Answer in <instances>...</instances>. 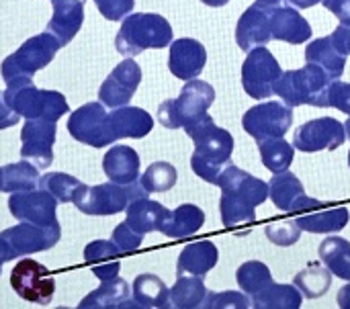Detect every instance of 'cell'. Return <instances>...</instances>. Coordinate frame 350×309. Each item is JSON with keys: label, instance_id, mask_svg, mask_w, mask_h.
I'll return each instance as SVG.
<instances>
[{"label": "cell", "instance_id": "cell-1", "mask_svg": "<svg viewBox=\"0 0 350 309\" xmlns=\"http://www.w3.org/2000/svg\"><path fill=\"white\" fill-rule=\"evenodd\" d=\"M174 41L168 18L156 12H131L123 18L115 37V47L125 57H135L146 49H164Z\"/></svg>", "mask_w": 350, "mask_h": 309}, {"label": "cell", "instance_id": "cell-2", "mask_svg": "<svg viewBox=\"0 0 350 309\" xmlns=\"http://www.w3.org/2000/svg\"><path fill=\"white\" fill-rule=\"evenodd\" d=\"M6 105L25 119L59 121L68 111V100L57 90H41L33 84V78H18L6 84L2 90Z\"/></svg>", "mask_w": 350, "mask_h": 309}, {"label": "cell", "instance_id": "cell-3", "mask_svg": "<svg viewBox=\"0 0 350 309\" xmlns=\"http://www.w3.org/2000/svg\"><path fill=\"white\" fill-rule=\"evenodd\" d=\"M215 100V88L205 80H187L176 98H168L158 107V121L166 129L187 127L203 119Z\"/></svg>", "mask_w": 350, "mask_h": 309}, {"label": "cell", "instance_id": "cell-4", "mask_svg": "<svg viewBox=\"0 0 350 309\" xmlns=\"http://www.w3.org/2000/svg\"><path fill=\"white\" fill-rule=\"evenodd\" d=\"M332 78L316 64H306L299 70H287L275 84V94L283 98L289 107H326V88Z\"/></svg>", "mask_w": 350, "mask_h": 309}, {"label": "cell", "instance_id": "cell-5", "mask_svg": "<svg viewBox=\"0 0 350 309\" xmlns=\"http://www.w3.org/2000/svg\"><path fill=\"white\" fill-rule=\"evenodd\" d=\"M59 49L62 45L51 33L43 31L39 35H33L0 64V76L4 84L18 80V78H33L35 72L51 64V59L55 57Z\"/></svg>", "mask_w": 350, "mask_h": 309}, {"label": "cell", "instance_id": "cell-6", "mask_svg": "<svg viewBox=\"0 0 350 309\" xmlns=\"http://www.w3.org/2000/svg\"><path fill=\"white\" fill-rule=\"evenodd\" d=\"M150 193L144 189L139 178L131 185L103 183L94 187H86L80 197L74 201L80 213L84 215H117L127 209V205L135 199H144Z\"/></svg>", "mask_w": 350, "mask_h": 309}, {"label": "cell", "instance_id": "cell-7", "mask_svg": "<svg viewBox=\"0 0 350 309\" xmlns=\"http://www.w3.org/2000/svg\"><path fill=\"white\" fill-rule=\"evenodd\" d=\"M68 133L76 142L90 146V148H105V146L117 142V137L111 129L109 113L100 100L86 103L80 109H76L68 119Z\"/></svg>", "mask_w": 350, "mask_h": 309}, {"label": "cell", "instance_id": "cell-8", "mask_svg": "<svg viewBox=\"0 0 350 309\" xmlns=\"http://www.w3.org/2000/svg\"><path fill=\"white\" fill-rule=\"evenodd\" d=\"M283 70L275 55L265 47L258 45L248 51L242 64V86L248 96L256 100H265L275 94V84L281 78Z\"/></svg>", "mask_w": 350, "mask_h": 309}, {"label": "cell", "instance_id": "cell-9", "mask_svg": "<svg viewBox=\"0 0 350 309\" xmlns=\"http://www.w3.org/2000/svg\"><path fill=\"white\" fill-rule=\"evenodd\" d=\"M293 125V111L285 103L267 100L252 109H248L242 117L244 131L258 142L285 137V133Z\"/></svg>", "mask_w": 350, "mask_h": 309}, {"label": "cell", "instance_id": "cell-10", "mask_svg": "<svg viewBox=\"0 0 350 309\" xmlns=\"http://www.w3.org/2000/svg\"><path fill=\"white\" fill-rule=\"evenodd\" d=\"M10 287L14 293L35 306H49L55 293V279L41 263L23 258L10 271Z\"/></svg>", "mask_w": 350, "mask_h": 309}, {"label": "cell", "instance_id": "cell-11", "mask_svg": "<svg viewBox=\"0 0 350 309\" xmlns=\"http://www.w3.org/2000/svg\"><path fill=\"white\" fill-rule=\"evenodd\" d=\"M187 135L193 139L195 144V152L205 156L211 162L217 164H228L232 162V154H234V137L228 129L215 125L213 117L207 113L203 119L191 123L185 127Z\"/></svg>", "mask_w": 350, "mask_h": 309}, {"label": "cell", "instance_id": "cell-12", "mask_svg": "<svg viewBox=\"0 0 350 309\" xmlns=\"http://www.w3.org/2000/svg\"><path fill=\"white\" fill-rule=\"evenodd\" d=\"M347 142L345 123L334 117H318L304 123L293 135V148L304 154L338 150Z\"/></svg>", "mask_w": 350, "mask_h": 309}, {"label": "cell", "instance_id": "cell-13", "mask_svg": "<svg viewBox=\"0 0 350 309\" xmlns=\"http://www.w3.org/2000/svg\"><path fill=\"white\" fill-rule=\"evenodd\" d=\"M8 209H10L12 217L18 221H29V224L41 226V228H51V226L59 224L57 215H55L57 199L43 189L10 193Z\"/></svg>", "mask_w": 350, "mask_h": 309}, {"label": "cell", "instance_id": "cell-14", "mask_svg": "<svg viewBox=\"0 0 350 309\" xmlns=\"http://www.w3.org/2000/svg\"><path fill=\"white\" fill-rule=\"evenodd\" d=\"M55 121L27 119L21 129V158L33 162L39 170H47L53 162Z\"/></svg>", "mask_w": 350, "mask_h": 309}, {"label": "cell", "instance_id": "cell-15", "mask_svg": "<svg viewBox=\"0 0 350 309\" xmlns=\"http://www.w3.org/2000/svg\"><path fill=\"white\" fill-rule=\"evenodd\" d=\"M139 82H142V68L135 59L127 57L121 64H117L113 72L105 78L98 90V100L109 109L125 107L133 98Z\"/></svg>", "mask_w": 350, "mask_h": 309}, {"label": "cell", "instance_id": "cell-16", "mask_svg": "<svg viewBox=\"0 0 350 309\" xmlns=\"http://www.w3.org/2000/svg\"><path fill=\"white\" fill-rule=\"evenodd\" d=\"M0 238H4L8 242V246L12 248V252L18 256H27V254H35V252H43L53 248L59 238H62V226L55 224L51 228H41L29 221H21L14 228H8L0 234Z\"/></svg>", "mask_w": 350, "mask_h": 309}, {"label": "cell", "instance_id": "cell-17", "mask_svg": "<svg viewBox=\"0 0 350 309\" xmlns=\"http://www.w3.org/2000/svg\"><path fill=\"white\" fill-rule=\"evenodd\" d=\"M207 64V49L201 41L191 37H180L170 43L168 51V70L180 80L197 78Z\"/></svg>", "mask_w": 350, "mask_h": 309}, {"label": "cell", "instance_id": "cell-18", "mask_svg": "<svg viewBox=\"0 0 350 309\" xmlns=\"http://www.w3.org/2000/svg\"><path fill=\"white\" fill-rule=\"evenodd\" d=\"M273 39L271 31V18H269V8L260 4L248 6L242 16L238 18L236 25V43L242 51H250L258 45H267Z\"/></svg>", "mask_w": 350, "mask_h": 309}, {"label": "cell", "instance_id": "cell-19", "mask_svg": "<svg viewBox=\"0 0 350 309\" xmlns=\"http://www.w3.org/2000/svg\"><path fill=\"white\" fill-rule=\"evenodd\" d=\"M51 18L45 27L66 47L84 23V0H51Z\"/></svg>", "mask_w": 350, "mask_h": 309}, {"label": "cell", "instance_id": "cell-20", "mask_svg": "<svg viewBox=\"0 0 350 309\" xmlns=\"http://www.w3.org/2000/svg\"><path fill=\"white\" fill-rule=\"evenodd\" d=\"M269 18H271L273 39H277V41L299 45V43H306L312 39V27H310L308 18L293 6L269 8Z\"/></svg>", "mask_w": 350, "mask_h": 309}, {"label": "cell", "instance_id": "cell-21", "mask_svg": "<svg viewBox=\"0 0 350 309\" xmlns=\"http://www.w3.org/2000/svg\"><path fill=\"white\" fill-rule=\"evenodd\" d=\"M111 129L117 139H142L154 127V117L139 107H117L109 113Z\"/></svg>", "mask_w": 350, "mask_h": 309}, {"label": "cell", "instance_id": "cell-22", "mask_svg": "<svg viewBox=\"0 0 350 309\" xmlns=\"http://www.w3.org/2000/svg\"><path fill=\"white\" fill-rule=\"evenodd\" d=\"M139 154L123 144H115L103 158V170L111 183L131 185L139 178Z\"/></svg>", "mask_w": 350, "mask_h": 309}, {"label": "cell", "instance_id": "cell-23", "mask_svg": "<svg viewBox=\"0 0 350 309\" xmlns=\"http://www.w3.org/2000/svg\"><path fill=\"white\" fill-rule=\"evenodd\" d=\"M219 260V250L213 242L209 240H201V242H193V244H187L178 256V263H176V275L183 277V275H197V277H203L215 269Z\"/></svg>", "mask_w": 350, "mask_h": 309}, {"label": "cell", "instance_id": "cell-24", "mask_svg": "<svg viewBox=\"0 0 350 309\" xmlns=\"http://www.w3.org/2000/svg\"><path fill=\"white\" fill-rule=\"evenodd\" d=\"M125 213H127L125 221L129 224V228L135 230L137 234L146 236V234H152V232H160V228L166 221L170 209H166L158 201H152V199L144 197V199L131 201L127 205Z\"/></svg>", "mask_w": 350, "mask_h": 309}, {"label": "cell", "instance_id": "cell-25", "mask_svg": "<svg viewBox=\"0 0 350 309\" xmlns=\"http://www.w3.org/2000/svg\"><path fill=\"white\" fill-rule=\"evenodd\" d=\"M80 309H105V308H139L133 297H129V285L125 279L115 277L109 281H100V287L88 293L82 301Z\"/></svg>", "mask_w": 350, "mask_h": 309}, {"label": "cell", "instance_id": "cell-26", "mask_svg": "<svg viewBox=\"0 0 350 309\" xmlns=\"http://www.w3.org/2000/svg\"><path fill=\"white\" fill-rule=\"evenodd\" d=\"M205 224V213L201 207L193 205V203H185L176 209H172L166 217V221L162 224L160 232L166 238L172 240H183V238H191L195 236Z\"/></svg>", "mask_w": 350, "mask_h": 309}, {"label": "cell", "instance_id": "cell-27", "mask_svg": "<svg viewBox=\"0 0 350 309\" xmlns=\"http://www.w3.org/2000/svg\"><path fill=\"white\" fill-rule=\"evenodd\" d=\"M306 62L320 66L322 70H326V74L332 80H338L345 72L347 55L334 45L332 37H320V39H314L312 43H308Z\"/></svg>", "mask_w": 350, "mask_h": 309}, {"label": "cell", "instance_id": "cell-28", "mask_svg": "<svg viewBox=\"0 0 350 309\" xmlns=\"http://www.w3.org/2000/svg\"><path fill=\"white\" fill-rule=\"evenodd\" d=\"M131 297L139 308H172L170 306V289L166 283L150 273L137 275L131 285Z\"/></svg>", "mask_w": 350, "mask_h": 309}, {"label": "cell", "instance_id": "cell-29", "mask_svg": "<svg viewBox=\"0 0 350 309\" xmlns=\"http://www.w3.org/2000/svg\"><path fill=\"white\" fill-rule=\"evenodd\" d=\"M350 213L347 207H334L326 211H314V213H301L295 221L301 228V232L310 234H336L347 228Z\"/></svg>", "mask_w": 350, "mask_h": 309}, {"label": "cell", "instance_id": "cell-30", "mask_svg": "<svg viewBox=\"0 0 350 309\" xmlns=\"http://www.w3.org/2000/svg\"><path fill=\"white\" fill-rule=\"evenodd\" d=\"M320 260L330 269V273L350 283V242L340 236H328L320 244Z\"/></svg>", "mask_w": 350, "mask_h": 309}, {"label": "cell", "instance_id": "cell-31", "mask_svg": "<svg viewBox=\"0 0 350 309\" xmlns=\"http://www.w3.org/2000/svg\"><path fill=\"white\" fill-rule=\"evenodd\" d=\"M304 301L301 291L291 285H279L271 283L267 289H262L258 295L252 297V308L256 309H299Z\"/></svg>", "mask_w": 350, "mask_h": 309}, {"label": "cell", "instance_id": "cell-32", "mask_svg": "<svg viewBox=\"0 0 350 309\" xmlns=\"http://www.w3.org/2000/svg\"><path fill=\"white\" fill-rule=\"evenodd\" d=\"M207 297V287L203 277L197 275H183L176 279V283L170 287V306L178 309L203 308V301Z\"/></svg>", "mask_w": 350, "mask_h": 309}, {"label": "cell", "instance_id": "cell-33", "mask_svg": "<svg viewBox=\"0 0 350 309\" xmlns=\"http://www.w3.org/2000/svg\"><path fill=\"white\" fill-rule=\"evenodd\" d=\"M39 189V168L29 160H18L2 168V191L0 193H18Z\"/></svg>", "mask_w": 350, "mask_h": 309}, {"label": "cell", "instance_id": "cell-34", "mask_svg": "<svg viewBox=\"0 0 350 309\" xmlns=\"http://www.w3.org/2000/svg\"><path fill=\"white\" fill-rule=\"evenodd\" d=\"M304 193H306L304 183L291 170L275 172L271 183H269V197L277 205V209H281V211H291L293 201Z\"/></svg>", "mask_w": 350, "mask_h": 309}, {"label": "cell", "instance_id": "cell-35", "mask_svg": "<svg viewBox=\"0 0 350 309\" xmlns=\"http://www.w3.org/2000/svg\"><path fill=\"white\" fill-rule=\"evenodd\" d=\"M293 285L301 291V295L306 299H320L332 287V273L328 267L310 265L308 269H304L295 275Z\"/></svg>", "mask_w": 350, "mask_h": 309}, {"label": "cell", "instance_id": "cell-36", "mask_svg": "<svg viewBox=\"0 0 350 309\" xmlns=\"http://www.w3.org/2000/svg\"><path fill=\"white\" fill-rule=\"evenodd\" d=\"M39 189L53 195L57 203H74L86 185L66 172H47L39 178Z\"/></svg>", "mask_w": 350, "mask_h": 309}, {"label": "cell", "instance_id": "cell-37", "mask_svg": "<svg viewBox=\"0 0 350 309\" xmlns=\"http://www.w3.org/2000/svg\"><path fill=\"white\" fill-rule=\"evenodd\" d=\"M236 281H238V287L252 299L254 295H258L262 289H267L273 283V275L265 263L248 260L240 265V269L236 271Z\"/></svg>", "mask_w": 350, "mask_h": 309}, {"label": "cell", "instance_id": "cell-38", "mask_svg": "<svg viewBox=\"0 0 350 309\" xmlns=\"http://www.w3.org/2000/svg\"><path fill=\"white\" fill-rule=\"evenodd\" d=\"M258 150H260V158H262L265 168H269L273 174L289 170V166L293 164L295 148L289 142H285V137L258 142Z\"/></svg>", "mask_w": 350, "mask_h": 309}, {"label": "cell", "instance_id": "cell-39", "mask_svg": "<svg viewBox=\"0 0 350 309\" xmlns=\"http://www.w3.org/2000/svg\"><path fill=\"white\" fill-rule=\"evenodd\" d=\"M178 180V172L170 162H154L146 168L144 174H139V183L148 193H166L174 189Z\"/></svg>", "mask_w": 350, "mask_h": 309}, {"label": "cell", "instance_id": "cell-40", "mask_svg": "<svg viewBox=\"0 0 350 309\" xmlns=\"http://www.w3.org/2000/svg\"><path fill=\"white\" fill-rule=\"evenodd\" d=\"M219 213H221V224L226 228H236V226H246L256 219V207L250 203H244L232 195L221 193L219 199Z\"/></svg>", "mask_w": 350, "mask_h": 309}, {"label": "cell", "instance_id": "cell-41", "mask_svg": "<svg viewBox=\"0 0 350 309\" xmlns=\"http://www.w3.org/2000/svg\"><path fill=\"white\" fill-rule=\"evenodd\" d=\"M265 234H267L269 242H273L275 246H293L301 238V228L293 219L275 221V224H269L265 228Z\"/></svg>", "mask_w": 350, "mask_h": 309}, {"label": "cell", "instance_id": "cell-42", "mask_svg": "<svg viewBox=\"0 0 350 309\" xmlns=\"http://www.w3.org/2000/svg\"><path fill=\"white\" fill-rule=\"evenodd\" d=\"M203 308L207 309H248L252 308L250 295L244 291H221V293H207Z\"/></svg>", "mask_w": 350, "mask_h": 309}, {"label": "cell", "instance_id": "cell-43", "mask_svg": "<svg viewBox=\"0 0 350 309\" xmlns=\"http://www.w3.org/2000/svg\"><path fill=\"white\" fill-rule=\"evenodd\" d=\"M117 256H121V250L113 240H94L84 248V263L90 267L117 260Z\"/></svg>", "mask_w": 350, "mask_h": 309}, {"label": "cell", "instance_id": "cell-44", "mask_svg": "<svg viewBox=\"0 0 350 309\" xmlns=\"http://www.w3.org/2000/svg\"><path fill=\"white\" fill-rule=\"evenodd\" d=\"M228 164H230V162H228ZM228 164L211 162V160H207L205 156H201V154H197V152H193V156H191V168H193V172H195L199 178H203L205 183L215 185V187H217L219 176H221V172H224V168H226Z\"/></svg>", "mask_w": 350, "mask_h": 309}, {"label": "cell", "instance_id": "cell-45", "mask_svg": "<svg viewBox=\"0 0 350 309\" xmlns=\"http://www.w3.org/2000/svg\"><path fill=\"white\" fill-rule=\"evenodd\" d=\"M326 107H334L350 117V82L332 80L326 88Z\"/></svg>", "mask_w": 350, "mask_h": 309}, {"label": "cell", "instance_id": "cell-46", "mask_svg": "<svg viewBox=\"0 0 350 309\" xmlns=\"http://www.w3.org/2000/svg\"><path fill=\"white\" fill-rule=\"evenodd\" d=\"M111 240L117 244V248L121 250V254H131V252L139 250V246L144 242V236L137 234L135 230H131L127 221H123V224H119L113 230V238Z\"/></svg>", "mask_w": 350, "mask_h": 309}, {"label": "cell", "instance_id": "cell-47", "mask_svg": "<svg viewBox=\"0 0 350 309\" xmlns=\"http://www.w3.org/2000/svg\"><path fill=\"white\" fill-rule=\"evenodd\" d=\"M94 4L107 21H123L127 14H131L135 0H94Z\"/></svg>", "mask_w": 350, "mask_h": 309}, {"label": "cell", "instance_id": "cell-48", "mask_svg": "<svg viewBox=\"0 0 350 309\" xmlns=\"http://www.w3.org/2000/svg\"><path fill=\"white\" fill-rule=\"evenodd\" d=\"M330 37H332L334 45H336L345 55H350V16L340 21V25L334 29V33H332Z\"/></svg>", "mask_w": 350, "mask_h": 309}, {"label": "cell", "instance_id": "cell-49", "mask_svg": "<svg viewBox=\"0 0 350 309\" xmlns=\"http://www.w3.org/2000/svg\"><path fill=\"white\" fill-rule=\"evenodd\" d=\"M119 260H111V263H103V265H94L92 267V273L98 281H109V279H115L119 277Z\"/></svg>", "mask_w": 350, "mask_h": 309}, {"label": "cell", "instance_id": "cell-50", "mask_svg": "<svg viewBox=\"0 0 350 309\" xmlns=\"http://www.w3.org/2000/svg\"><path fill=\"white\" fill-rule=\"evenodd\" d=\"M18 119H21V115H18L16 111H12V109L6 105L4 94H2V90H0V129H8V127L16 125Z\"/></svg>", "mask_w": 350, "mask_h": 309}, {"label": "cell", "instance_id": "cell-51", "mask_svg": "<svg viewBox=\"0 0 350 309\" xmlns=\"http://www.w3.org/2000/svg\"><path fill=\"white\" fill-rule=\"evenodd\" d=\"M324 205H326L324 201L312 199V197H308V195L304 193V195H299V197L293 201L291 211H293V213H297V215H301V213H306V211H314L316 207H324Z\"/></svg>", "mask_w": 350, "mask_h": 309}, {"label": "cell", "instance_id": "cell-52", "mask_svg": "<svg viewBox=\"0 0 350 309\" xmlns=\"http://www.w3.org/2000/svg\"><path fill=\"white\" fill-rule=\"evenodd\" d=\"M322 4L340 21L350 16V0H322Z\"/></svg>", "mask_w": 350, "mask_h": 309}, {"label": "cell", "instance_id": "cell-53", "mask_svg": "<svg viewBox=\"0 0 350 309\" xmlns=\"http://www.w3.org/2000/svg\"><path fill=\"white\" fill-rule=\"evenodd\" d=\"M14 258H16V254L12 252V248L8 246V242H6L4 238H0V275H2L4 263H10V260H14Z\"/></svg>", "mask_w": 350, "mask_h": 309}, {"label": "cell", "instance_id": "cell-54", "mask_svg": "<svg viewBox=\"0 0 350 309\" xmlns=\"http://www.w3.org/2000/svg\"><path fill=\"white\" fill-rule=\"evenodd\" d=\"M336 301H338V308L350 309V283L338 291V299Z\"/></svg>", "mask_w": 350, "mask_h": 309}, {"label": "cell", "instance_id": "cell-55", "mask_svg": "<svg viewBox=\"0 0 350 309\" xmlns=\"http://www.w3.org/2000/svg\"><path fill=\"white\" fill-rule=\"evenodd\" d=\"M293 6H297V8H312V6H316L318 2H322V0H289Z\"/></svg>", "mask_w": 350, "mask_h": 309}, {"label": "cell", "instance_id": "cell-56", "mask_svg": "<svg viewBox=\"0 0 350 309\" xmlns=\"http://www.w3.org/2000/svg\"><path fill=\"white\" fill-rule=\"evenodd\" d=\"M283 0H256V4L265 6V8H275V6H281Z\"/></svg>", "mask_w": 350, "mask_h": 309}, {"label": "cell", "instance_id": "cell-57", "mask_svg": "<svg viewBox=\"0 0 350 309\" xmlns=\"http://www.w3.org/2000/svg\"><path fill=\"white\" fill-rule=\"evenodd\" d=\"M203 4H207V6H213V8H219V6H224V4H228L230 0H201Z\"/></svg>", "mask_w": 350, "mask_h": 309}, {"label": "cell", "instance_id": "cell-58", "mask_svg": "<svg viewBox=\"0 0 350 309\" xmlns=\"http://www.w3.org/2000/svg\"><path fill=\"white\" fill-rule=\"evenodd\" d=\"M345 129H347V137L350 139V117H349V121L345 123ZM349 166H350V152H349Z\"/></svg>", "mask_w": 350, "mask_h": 309}, {"label": "cell", "instance_id": "cell-59", "mask_svg": "<svg viewBox=\"0 0 350 309\" xmlns=\"http://www.w3.org/2000/svg\"><path fill=\"white\" fill-rule=\"evenodd\" d=\"M0 191H2V168H0Z\"/></svg>", "mask_w": 350, "mask_h": 309}]
</instances>
